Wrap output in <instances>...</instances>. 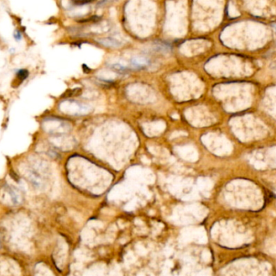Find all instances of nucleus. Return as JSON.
<instances>
[{"label":"nucleus","mask_w":276,"mask_h":276,"mask_svg":"<svg viewBox=\"0 0 276 276\" xmlns=\"http://www.w3.org/2000/svg\"><path fill=\"white\" fill-rule=\"evenodd\" d=\"M42 126L44 131L52 134L53 136H60L66 131L67 124L63 121L57 118H46L42 123Z\"/></svg>","instance_id":"obj_1"},{"label":"nucleus","mask_w":276,"mask_h":276,"mask_svg":"<svg viewBox=\"0 0 276 276\" xmlns=\"http://www.w3.org/2000/svg\"><path fill=\"white\" fill-rule=\"evenodd\" d=\"M6 191L9 194L11 201L15 204H19L21 201V195H20V192L18 191L17 189H15L13 186H8L6 187Z\"/></svg>","instance_id":"obj_2"},{"label":"nucleus","mask_w":276,"mask_h":276,"mask_svg":"<svg viewBox=\"0 0 276 276\" xmlns=\"http://www.w3.org/2000/svg\"><path fill=\"white\" fill-rule=\"evenodd\" d=\"M131 64L136 69H142L149 65V61L144 58H134L131 60Z\"/></svg>","instance_id":"obj_3"},{"label":"nucleus","mask_w":276,"mask_h":276,"mask_svg":"<svg viewBox=\"0 0 276 276\" xmlns=\"http://www.w3.org/2000/svg\"><path fill=\"white\" fill-rule=\"evenodd\" d=\"M99 42L100 44L103 45H107V46H113V47H117L120 45V42L119 41H117L115 38H103V39L99 40Z\"/></svg>","instance_id":"obj_4"},{"label":"nucleus","mask_w":276,"mask_h":276,"mask_svg":"<svg viewBox=\"0 0 276 276\" xmlns=\"http://www.w3.org/2000/svg\"><path fill=\"white\" fill-rule=\"evenodd\" d=\"M109 66H110L111 68L112 69V70H114V71H115L116 72H118V73L124 74V75H125V74L128 73L130 71V69L128 68V66H123V65H121V64L114 63V64H112V65H109Z\"/></svg>","instance_id":"obj_5"},{"label":"nucleus","mask_w":276,"mask_h":276,"mask_svg":"<svg viewBox=\"0 0 276 276\" xmlns=\"http://www.w3.org/2000/svg\"><path fill=\"white\" fill-rule=\"evenodd\" d=\"M29 76V72L27 69H20L17 71L16 74V79L20 81V83H22L23 81L25 80Z\"/></svg>","instance_id":"obj_6"},{"label":"nucleus","mask_w":276,"mask_h":276,"mask_svg":"<svg viewBox=\"0 0 276 276\" xmlns=\"http://www.w3.org/2000/svg\"><path fill=\"white\" fill-rule=\"evenodd\" d=\"M14 37H15L16 41H20L21 39L22 35H21V32H20V30H15V32H14Z\"/></svg>","instance_id":"obj_7"}]
</instances>
